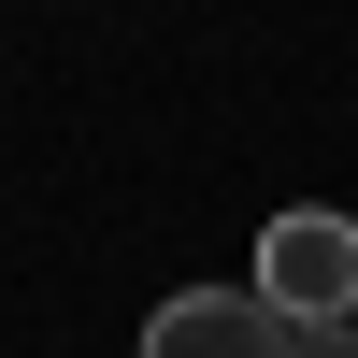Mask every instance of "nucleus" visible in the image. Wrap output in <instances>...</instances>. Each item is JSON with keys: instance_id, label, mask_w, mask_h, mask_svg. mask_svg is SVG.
<instances>
[{"instance_id": "3", "label": "nucleus", "mask_w": 358, "mask_h": 358, "mask_svg": "<svg viewBox=\"0 0 358 358\" xmlns=\"http://www.w3.org/2000/svg\"><path fill=\"white\" fill-rule=\"evenodd\" d=\"M287 358H358V330H287Z\"/></svg>"}, {"instance_id": "2", "label": "nucleus", "mask_w": 358, "mask_h": 358, "mask_svg": "<svg viewBox=\"0 0 358 358\" xmlns=\"http://www.w3.org/2000/svg\"><path fill=\"white\" fill-rule=\"evenodd\" d=\"M143 358H287V315L258 287H172L143 315Z\"/></svg>"}, {"instance_id": "1", "label": "nucleus", "mask_w": 358, "mask_h": 358, "mask_svg": "<svg viewBox=\"0 0 358 358\" xmlns=\"http://www.w3.org/2000/svg\"><path fill=\"white\" fill-rule=\"evenodd\" d=\"M258 301H273L287 330H358V215L287 201V215L258 229Z\"/></svg>"}]
</instances>
